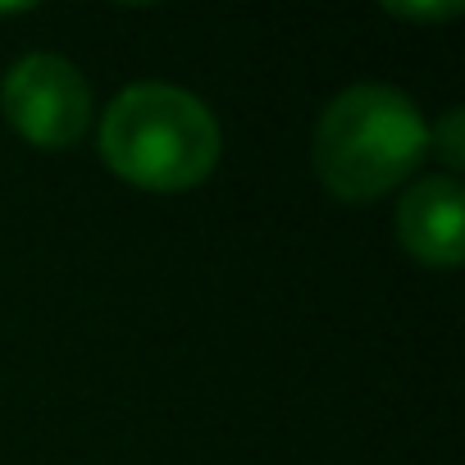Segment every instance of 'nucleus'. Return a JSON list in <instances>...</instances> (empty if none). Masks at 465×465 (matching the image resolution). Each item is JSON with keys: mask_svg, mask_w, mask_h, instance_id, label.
<instances>
[{"mask_svg": "<svg viewBox=\"0 0 465 465\" xmlns=\"http://www.w3.org/2000/svg\"><path fill=\"white\" fill-rule=\"evenodd\" d=\"M392 19H415V24H442V19H456L460 5L451 0V5H388Z\"/></svg>", "mask_w": 465, "mask_h": 465, "instance_id": "nucleus-6", "label": "nucleus"}, {"mask_svg": "<svg viewBox=\"0 0 465 465\" xmlns=\"http://www.w3.org/2000/svg\"><path fill=\"white\" fill-rule=\"evenodd\" d=\"M210 105L169 83H133L101 114V160L142 192H192L219 164Z\"/></svg>", "mask_w": 465, "mask_h": 465, "instance_id": "nucleus-2", "label": "nucleus"}, {"mask_svg": "<svg viewBox=\"0 0 465 465\" xmlns=\"http://www.w3.org/2000/svg\"><path fill=\"white\" fill-rule=\"evenodd\" d=\"M397 238L406 256L429 270H456L465 261V201L451 173H429L401 192Z\"/></svg>", "mask_w": 465, "mask_h": 465, "instance_id": "nucleus-4", "label": "nucleus"}, {"mask_svg": "<svg viewBox=\"0 0 465 465\" xmlns=\"http://www.w3.org/2000/svg\"><path fill=\"white\" fill-rule=\"evenodd\" d=\"M429 155V124L415 101L383 83L338 92L315 124V178L351 205L401 187Z\"/></svg>", "mask_w": 465, "mask_h": 465, "instance_id": "nucleus-1", "label": "nucleus"}, {"mask_svg": "<svg viewBox=\"0 0 465 465\" xmlns=\"http://www.w3.org/2000/svg\"><path fill=\"white\" fill-rule=\"evenodd\" d=\"M429 151H438L451 169L465 160V151H460V110H447V119L438 128H429Z\"/></svg>", "mask_w": 465, "mask_h": 465, "instance_id": "nucleus-5", "label": "nucleus"}, {"mask_svg": "<svg viewBox=\"0 0 465 465\" xmlns=\"http://www.w3.org/2000/svg\"><path fill=\"white\" fill-rule=\"evenodd\" d=\"M0 110L28 146L64 151L92 128V87L64 55L37 51L5 74Z\"/></svg>", "mask_w": 465, "mask_h": 465, "instance_id": "nucleus-3", "label": "nucleus"}]
</instances>
